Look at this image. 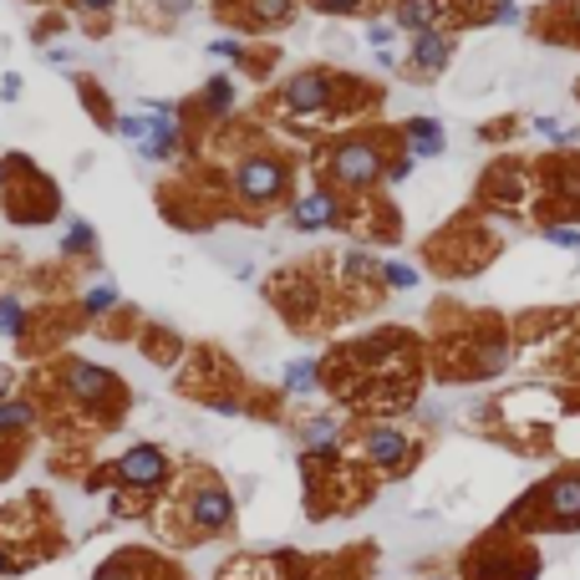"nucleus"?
<instances>
[{
  "label": "nucleus",
  "mask_w": 580,
  "mask_h": 580,
  "mask_svg": "<svg viewBox=\"0 0 580 580\" xmlns=\"http://www.w3.org/2000/svg\"><path fill=\"white\" fill-rule=\"evenodd\" d=\"M362 37H367V47L382 57V51H392V41H398V26H392V21H367Z\"/></svg>",
  "instance_id": "nucleus-41"
},
{
  "label": "nucleus",
  "mask_w": 580,
  "mask_h": 580,
  "mask_svg": "<svg viewBox=\"0 0 580 580\" xmlns=\"http://www.w3.org/2000/svg\"><path fill=\"white\" fill-rule=\"evenodd\" d=\"M0 97H6V102H16V97H21V77H16V72L0 77Z\"/></svg>",
  "instance_id": "nucleus-46"
},
{
  "label": "nucleus",
  "mask_w": 580,
  "mask_h": 580,
  "mask_svg": "<svg viewBox=\"0 0 580 580\" xmlns=\"http://www.w3.org/2000/svg\"><path fill=\"white\" fill-rule=\"evenodd\" d=\"M412 169H418V158H408V153L398 148V153L387 158V179H382V183H408V179H412Z\"/></svg>",
  "instance_id": "nucleus-42"
},
{
  "label": "nucleus",
  "mask_w": 580,
  "mask_h": 580,
  "mask_svg": "<svg viewBox=\"0 0 580 580\" xmlns=\"http://www.w3.org/2000/svg\"><path fill=\"white\" fill-rule=\"evenodd\" d=\"M433 448V433L428 428H408L398 418H357L347 438V459L362 463L377 483H402L418 473V463L428 459Z\"/></svg>",
  "instance_id": "nucleus-6"
},
{
  "label": "nucleus",
  "mask_w": 580,
  "mask_h": 580,
  "mask_svg": "<svg viewBox=\"0 0 580 580\" xmlns=\"http://www.w3.org/2000/svg\"><path fill=\"white\" fill-rule=\"evenodd\" d=\"M290 16H296V0H240L234 6V21L244 31H280L290 26Z\"/></svg>",
  "instance_id": "nucleus-27"
},
{
  "label": "nucleus",
  "mask_w": 580,
  "mask_h": 580,
  "mask_svg": "<svg viewBox=\"0 0 580 580\" xmlns=\"http://www.w3.org/2000/svg\"><path fill=\"white\" fill-rule=\"evenodd\" d=\"M270 301H276V311L286 316L296 331H311L321 316H327V286L316 276H301V270H286V276H276V286H270Z\"/></svg>",
  "instance_id": "nucleus-18"
},
{
  "label": "nucleus",
  "mask_w": 580,
  "mask_h": 580,
  "mask_svg": "<svg viewBox=\"0 0 580 580\" xmlns=\"http://www.w3.org/2000/svg\"><path fill=\"white\" fill-rule=\"evenodd\" d=\"M499 524L544 540V534H580V463H560L544 479H534L514 504L499 514Z\"/></svg>",
  "instance_id": "nucleus-7"
},
{
  "label": "nucleus",
  "mask_w": 580,
  "mask_h": 580,
  "mask_svg": "<svg viewBox=\"0 0 580 580\" xmlns=\"http://www.w3.org/2000/svg\"><path fill=\"white\" fill-rule=\"evenodd\" d=\"M540 240L556 244V250L580 254V224H570V219H544V224H540Z\"/></svg>",
  "instance_id": "nucleus-36"
},
{
  "label": "nucleus",
  "mask_w": 580,
  "mask_h": 580,
  "mask_svg": "<svg viewBox=\"0 0 580 580\" xmlns=\"http://www.w3.org/2000/svg\"><path fill=\"white\" fill-rule=\"evenodd\" d=\"M72 11L87 16V21H108V16L118 11V0H72Z\"/></svg>",
  "instance_id": "nucleus-43"
},
{
  "label": "nucleus",
  "mask_w": 580,
  "mask_h": 580,
  "mask_svg": "<svg viewBox=\"0 0 580 580\" xmlns=\"http://www.w3.org/2000/svg\"><path fill=\"white\" fill-rule=\"evenodd\" d=\"M453 576L459 580H540L544 544L494 520L453 556Z\"/></svg>",
  "instance_id": "nucleus-8"
},
{
  "label": "nucleus",
  "mask_w": 580,
  "mask_h": 580,
  "mask_svg": "<svg viewBox=\"0 0 580 580\" xmlns=\"http://www.w3.org/2000/svg\"><path fill=\"white\" fill-rule=\"evenodd\" d=\"M473 21H483V26H520L524 6H520V0H489L483 11H473Z\"/></svg>",
  "instance_id": "nucleus-37"
},
{
  "label": "nucleus",
  "mask_w": 580,
  "mask_h": 580,
  "mask_svg": "<svg viewBox=\"0 0 580 580\" xmlns=\"http://www.w3.org/2000/svg\"><path fill=\"white\" fill-rule=\"evenodd\" d=\"M448 61H453V37H448V26H433V31L408 37V67L418 77H443Z\"/></svg>",
  "instance_id": "nucleus-22"
},
{
  "label": "nucleus",
  "mask_w": 580,
  "mask_h": 580,
  "mask_svg": "<svg viewBox=\"0 0 580 580\" xmlns=\"http://www.w3.org/2000/svg\"><path fill=\"white\" fill-rule=\"evenodd\" d=\"M402 153L408 158H443L448 153V133H443V122L438 118H408L402 122Z\"/></svg>",
  "instance_id": "nucleus-26"
},
{
  "label": "nucleus",
  "mask_w": 580,
  "mask_h": 580,
  "mask_svg": "<svg viewBox=\"0 0 580 580\" xmlns=\"http://www.w3.org/2000/svg\"><path fill=\"white\" fill-rule=\"evenodd\" d=\"M31 443H37V408H31V398L26 392L0 398V483L21 473V463L31 459Z\"/></svg>",
  "instance_id": "nucleus-17"
},
{
  "label": "nucleus",
  "mask_w": 580,
  "mask_h": 580,
  "mask_svg": "<svg viewBox=\"0 0 580 580\" xmlns=\"http://www.w3.org/2000/svg\"><path fill=\"white\" fill-rule=\"evenodd\" d=\"M209 580H286V566H280V550H234L219 560Z\"/></svg>",
  "instance_id": "nucleus-23"
},
{
  "label": "nucleus",
  "mask_w": 580,
  "mask_h": 580,
  "mask_svg": "<svg viewBox=\"0 0 580 580\" xmlns=\"http://www.w3.org/2000/svg\"><path fill=\"white\" fill-rule=\"evenodd\" d=\"M67 550H72V530H67L57 499L47 489H26V494L0 504V560H6V580L31 576V570L61 560Z\"/></svg>",
  "instance_id": "nucleus-3"
},
{
  "label": "nucleus",
  "mask_w": 580,
  "mask_h": 580,
  "mask_svg": "<svg viewBox=\"0 0 580 580\" xmlns=\"http://www.w3.org/2000/svg\"><path fill=\"white\" fill-rule=\"evenodd\" d=\"M433 367L443 382H494L514 367V331L499 316H469L459 331L438 337Z\"/></svg>",
  "instance_id": "nucleus-5"
},
{
  "label": "nucleus",
  "mask_w": 580,
  "mask_h": 580,
  "mask_svg": "<svg viewBox=\"0 0 580 580\" xmlns=\"http://www.w3.org/2000/svg\"><path fill=\"white\" fill-rule=\"evenodd\" d=\"M21 392V377H16V367L0 362V398H16Z\"/></svg>",
  "instance_id": "nucleus-45"
},
{
  "label": "nucleus",
  "mask_w": 580,
  "mask_h": 580,
  "mask_svg": "<svg viewBox=\"0 0 580 580\" xmlns=\"http://www.w3.org/2000/svg\"><path fill=\"white\" fill-rule=\"evenodd\" d=\"M26 398L37 408V433H47V469L51 479L82 483L97 463V443L118 433L133 412V387L112 367L87 357H57L31 372Z\"/></svg>",
  "instance_id": "nucleus-1"
},
{
  "label": "nucleus",
  "mask_w": 580,
  "mask_h": 580,
  "mask_svg": "<svg viewBox=\"0 0 580 580\" xmlns=\"http://www.w3.org/2000/svg\"><path fill=\"white\" fill-rule=\"evenodd\" d=\"M286 224L301 234H321V230H341L347 224V199H341L331 183H316V189L296 193L286 204Z\"/></svg>",
  "instance_id": "nucleus-19"
},
{
  "label": "nucleus",
  "mask_w": 580,
  "mask_h": 580,
  "mask_svg": "<svg viewBox=\"0 0 580 580\" xmlns=\"http://www.w3.org/2000/svg\"><path fill=\"white\" fill-rule=\"evenodd\" d=\"M173 387H179L189 402L219 412V418H250V402H254V392H260V387L244 382V372L219 347L183 351L179 382H173Z\"/></svg>",
  "instance_id": "nucleus-9"
},
{
  "label": "nucleus",
  "mask_w": 580,
  "mask_h": 580,
  "mask_svg": "<svg viewBox=\"0 0 580 580\" xmlns=\"http://www.w3.org/2000/svg\"><path fill=\"white\" fill-rule=\"evenodd\" d=\"M387 138L382 133H347L321 153V173L337 193H372L387 179Z\"/></svg>",
  "instance_id": "nucleus-11"
},
{
  "label": "nucleus",
  "mask_w": 580,
  "mask_h": 580,
  "mask_svg": "<svg viewBox=\"0 0 580 580\" xmlns=\"http://www.w3.org/2000/svg\"><path fill=\"white\" fill-rule=\"evenodd\" d=\"M61 254H67V260H97V224L92 219H67Z\"/></svg>",
  "instance_id": "nucleus-34"
},
{
  "label": "nucleus",
  "mask_w": 580,
  "mask_h": 580,
  "mask_svg": "<svg viewBox=\"0 0 580 580\" xmlns=\"http://www.w3.org/2000/svg\"><path fill=\"white\" fill-rule=\"evenodd\" d=\"M377 254L367 250H341L337 254V286L351 290V296H372V290H382V280H377Z\"/></svg>",
  "instance_id": "nucleus-25"
},
{
  "label": "nucleus",
  "mask_w": 580,
  "mask_h": 580,
  "mask_svg": "<svg viewBox=\"0 0 580 580\" xmlns=\"http://www.w3.org/2000/svg\"><path fill=\"white\" fill-rule=\"evenodd\" d=\"M230 189H234V199H240L244 209L266 214V209H276V204H286L290 199V163L280 153L254 148V153H244L240 163H234Z\"/></svg>",
  "instance_id": "nucleus-14"
},
{
  "label": "nucleus",
  "mask_w": 580,
  "mask_h": 580,
  "mask_svg": "<svg viewBox=\"0 0 580 580\" xmlns=\"http://www.w3.org/2000/svg\"><path fill=\"white\" fill-rule=\"evenodd\" d=\"M209 57L244 67V61H250V51H244V41H240V37H214V41H209Z\"/></svg>",
  "instance_id": "nucleus-39"
},
{
  "label": "nucleus",
  "mask_w": 580,
  "mask_h": 580,
  "mask_svg": "<svg viewBox=\"0 0 580 580\" xmlns=\"http://www.w3.org/2000/svg\"><path fill=\"white\" fill-rule=\"evenodd\" d=\"M148 112V133L143 143H138V158H148V163H173V158H183V148H189V138H183V118L173 102H143Z\"/></svg>",
  "instance_id": "nucleus-20"
},
{
  "label": "nucleus",
  "mask_w": 580,
  "mask_h": 580,
  "mask_svg": "<svg viewBox=\"0 0 580 580\" xmlns=\"http://www.w3.org/2000/svg\"><path fill=\"white\" fill-rule=\"evenodd\" d=\"M311 392H321V357H296V362H286V372H280V398H311Z\"/></svg>",
  "instance_id": "nucleus-32"
},
{
  "label": "nucleus",
  "mask_w": 580,
  "mask_h": 580,
  "mask_svg": "<svg viewBox=\"0 0 580 580\" xmlns=\"http://www.w3.org/2000/svg\"><path fill=\"white\" fill-rule=\"evenodd\" d=\"M286 580H372L377 570V544L357 540L341 550H280Z\"/></svg>",
  "instance_id": "nucleus-13"
},
{
  "label": "nucleus",
  "mask_w": 580,
  "mask_h": 580,
  "mask_svg": "<svg viewBox=\"0 0 580 580\" xmlns=\"http://www.w3.org/2000/svg\"><path fill=\"white\" fill-rule=\"evenodd\" d=\"M234 102H240V92H234V77H209L204 87H199V97H193V112L209 122H224L234 112Z\"/></svg>",
  "instance_id": "nucleus-29"
},
{
  "label": "nucleus",
  "mask_w": 580,
  "mask_h": 580,
  "mask_svg": "<svg viewBox=\"0 0 580 580\" xmlns=\"http://www.w3.org/2000/svg\"><path fill=\"white\" fill-rule=\"evenodd\" d=\"M77 92H82V102L92 108V118H97V128H108L112 133V122H118V112L108 108V97H102V87H92L87 77H77Z\"/></svg>",
  "instance_id": "nucleus-38"
},
{
  "label": "nucleus",
  "mask_w": 580,
  "mask_h": 580,
  "mask_svg": "<svg viewBox=\"0 0 580 580\" xmlns=\"http://www.w3.org/2000/svg\"><path fill=\"white\" fill-rule=\"evenodd\" d=\"M173 473H179V459L163 443H128L118 459H97L77 489L82 494H112V489H122V494L158 499L173 483Z\"/></svg>",
  "instance_id": "nucleus-10"
},
{
  "label": "nucleus",
  "mask_w": 580,
  "mask_h": 580,
  "mask_svg": "<svg viewBox=\"0 0 580 580\" xmlns=\"http://www.w3.org/2000/svg\"><path fill=\"white\" fill-rule=\"evenodd\" d=\"M138 347H143V357L148 362H158V367H179L183 362V341H179V331H169V327H158V321H148L143 331H138Z\"/></svg>",
  "instance_id": "nucleus-30"
},
{
  "label": "nucleus",
  "mask_w": 580,
  "mask_h": 580,
  "mask_svg": "<svg viewBox=\"0 0 580 580\" xmlns=\"http://www.w3.org/2000/svg\"><path fill=\"white\" fill-rule=\"evenodd\" d=\"M148 534L173 556L204 550V544H234L240 540V499L214 463L183 459L173 483L158 494L153 514H148Z\"/></svg>",
  "instance_id": "nucleus-2"
},
{
  "label": "nucleus",
  "mask_w": 580,
  "mask_h": 580,
  "mask_svg": "<svg viewBox=\"0 0 580 580\" xmlns=\"http://www.w3.org/2000/svg\"><path fill=\"white\" fill-rule=\"evenodd\" d=\"M0 189L11 199V219L16 224H51L61 214V193L47 173L37 169V158L26 153H6L0 158Z\"/></svg>",
  "instance_id": "nucleus-12"
},
{
  "label": "nucleus",
  "mask_w": 580,
  "mask_h": 580,
  "mask_svg": "<svg viewBox=\"0 0 580 580\" xmlns=\"http://www.w3.org/2000/svg\"><path fill=\"white\" fill-rule=\"evenodd\" d=\"M87 580H193V576L163 544H118V550L97 560V570Z\"/></svg>",
  "instance_id": "nucleus-16"
},
{
  "label": "nucleus",
  "mask_w": 580,
  "mask_h": 580,
  "mask_svg": "<svg viewBox=\"0 0 580 580\" xmlns=\"http://www.w3.org/2000/svg\"><path fill=\"white\" fill-rule=\"evenodd\" d=\"M316 16H362L372 0H306Z\"/></svg>",
  "instance_id": "nucleus-40"
},
{
  "label": "nucleus",
  "mask_w": 580,
  "mask_h": 580,
  "mask_svg": "<svg viewBox=\"0 0 580 580\" xmlns=\"http://www.w3.org/2000/svg\"><path fill=\"white\" fill-rule=\"evenodd\" d=\"M112 311H122V290L112 286V280H97V286H87L82 296H77V316H82L87 327H102Z\"/></svg>",
  "instance_id": "nucleus-31"
},
{
  "label": "nucleus",
  "mask_w": 580,
  "mask_h": 580,
  "mask_svg": "<svg viewBox=\"0 0 580 580\" xmlns=\"http://www.w3.org/2000/svg\"><path fill=\"white\" fill-rule=\"evenodd\" d=\"M31 316L37 311H31V301H26L21 290H0V337L21 347L26 331H31Z\"/></svg>",
  "instance_id": "nucleus-33"
},
{
  "label": "nucleus",
  "mask_w": 580,
  "mask_h": 580,
  "mask_svg": "<svg viewBox=\"0 0 580 580\" xmlns=\"http://www.w3.org/2000/svg\"><path fill=\"white\" fill-rule=\"evenodd\" d=\"M483 199L499 204V209H504V204H524V199H534V193H530V173L514 169V163H499V169L483 179Z\"/></svg>",
  "instance_id": "nucleus-28"
},
{
  "label": "nucleus",
  "mask_w": 580,
  "mask_h": 580,
  "mask_svg": "<svg viewBox=\"0 0 580 580\" xmlns=\"http://www.w3.org/2000/svg\"><path fill=\"white\" fill-rule=\"evenodd\" d=\"M377 280H382V296L387 290H392V296H402V290H418V270L412 266H402V260H382V266H377Z\"/></svg>",
  "instance_id": "nucleus-35"
},
{
  "label": "nucleus",
  "mask_w": 580,
  "mask_h": 580,
  "mask_svg": "<svg viewBox=\"0 0 580 580\" xmlns=\"http://www.w3.org/2000/svg\"><path fill=\"white\" fill-rule=\"evenodd\" d=\"M448 16H453V0H392V26H398L402 37L448 26Z\"/></svg>",
  "instance_id": "nucleus-24"
},
{
  "label": "nucleus",
  "mask_w": 580,
  "mask_h": 580,
  "mask_svg": "<svg viewBox=\"0 0 580 580\" xmlns=\"http://www.w3.org/2000/svg\"><path fill=\"white\" fill-rule=\"evenodd\" d=\"M347 438H351V418L347 412H306L296 423V443L301 453H347Z\"/></svg>",
  "instance_id": "nucleus-21"
},
{
  "label": "nucleus",
  "mask_w": 580,
  "mask_h": 580,
  "mask_svg": "<svg viewBox=\"0 0 580 580\" xmlns=\"http://www.w3.org/2000/svg\"><path fill=\"white\" fill-rule=\"evenodd\" d=\"M153 11L163 16V21H183V16L193 11V0H153Z\"/></svg>",
  "instance_id": "nucleus-44"
},
{
  "label": "nucleus",
  "mask_w": 580,
  "mask_h": 580,
  "mask_svg": "<svg viewBox=\"0 0 580 580\" xmlns=\"http://www.w3.org/2000/svg\"><path fill=\"white\" fill-rule=\"evenodd\" d=\"M418 580H459L453 570H433V576H418Z\"/></svg>",
  "instance_id": "nucleus-47"
},
{
  "label": "nucleus",
  "mask_w": 580,
  "mask_h": 580,
  "mask_svg": "<svg viewBox=\"0 0 580 580\" xmlns=\"http://www.w3.org/2000/svg\"><path fill=\"white\" fill-rule=\"evenodd\" d=\"M296 469H301V504L311 524L351 520L382 494V483L347 453H296Z\"/></svg>",
  "instance_id": "nucleus-4"
},
{
  "label": "nucleus",
  "mask_w": 580,
  "mask_h": 580,
  "mask_svg": "<svg viewBox=\"0 0 580 580\" xmlns=\"http://www.w3.org/2000/svg\"><path fill=\"white\" fill-rule=\"evenodd\" d=\"M341 87L347 77H337L331 67H301L280 82V112H290L296 122H316V118H331L341 108Z\"/></svg>",
  "instance_id": "nucleus-15"
}]
</instances>
